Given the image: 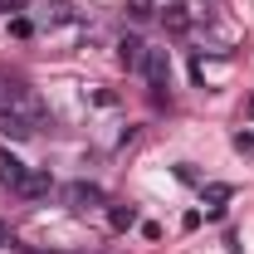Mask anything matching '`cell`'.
I'll use <instances>...</instances> for the list:
<instances>
[{
  "mask_svg": "<svg viewBox=\"0 0 254 254\" xmlns=\"http://www.w3.org/2000/svg\"><path fill=\"white\" fill-rule=\"evenodd\" d=\"M34 30V25H30V20H25V15H15V20H10V34H15V39H25V34H30Z\"/></svg>",
  "mask_w": 254,
  "mask_h": 254,
  "instance_id": "obj_11",
  "label": "cell"
},
{
  "mask_svg": "<svg viewBox=\"0 0 254 254\" xmlns=\"http://www.w3.org/2000/svg\"><path fill=\"white\" fill-rule=\"evenodd\" d=\"M59 200L68 210H93V205H103V190L93 181H68V186H59Z\"/></svg>",
  "mask_w": 254,
  "mask_h": 254,
  "instance_id": "obj_1",
  "label": "cell"
},
{
  "mask_svg": "<svg viewBox=\"0 0 254 254\" xmlns=\"http://www.w3.org/2000/svg\"><path fill=\"white\" fill-rule=\"evenodd\" d=\"M108 225H113V230H132V225H137V205H113V210H108Z\"/></svg>",
  "mask_w": 254,
  "mask_h": 254,
  "instance_id": "obj_8",
  "label": "cell"
},
{
  "mask_svg": "<svg viewBox=\"0 0 254 254\" xmlns=\"http://www.w3.org/2000/svg\"><path fill=\"white\" fill-rule=\"evenodd\" d=\"M25 5L30 0H0V10H10V15H25Z\"/></svg>",
  "mask_w": 254,
  "mask_h": 254,
  "instance_id": "obj_13",
  "label": "cell"
},
{
  "mask_svg": "<svg viewBox=\"0 0 254 254\" xmlns=\"http://www.w3.org/2000/svg\"><path fill=\"white\" fill-rule=\"evenodd\" d=\"M39 123H30L25 113H15V108H0V137H10V142H30Z\"/></svg>",
  "mask_w": 254,
  "mask_h": 254,
  "instance_id": "obj_2",
  "label": "cell"
},
{
  "mask_svg": "<svg viewBox=\"0 0 254 254\" xmlns=\"http://www.w3.org/2000/svg\"><path fill=\"white\" fill-rule=\"evenodd\" d=\"M142 59H147V44H142L137 34H123V39H118V64H123L127 73H137Z\"/></svg>",
  "mask_w": 254,
  "mask_h": 254,
  "instance_id": "obj_6",
  "label": "cell"
},
{
  "mask_svg": "<svg viewBox=\"0 0 254 254\" xmlns=\"http://www.w3.org/2000/svg\"><path fill=\"white\" fill-rule=\"evenodd\" d=\"M142 73L152 78V88H166L171 83V59H166V49H147V59H142Z\"/></svg>",
  "mask_w": 254,
  "mask_h": 254,
  "instance_id": "obj_3",
  "label": "cell"
},
{
  "mask_svg": "<svg viewBox=\"0 0 254 254\" xmlns=\"http://www.w3.org/2000/svg\"><path fill=\"white\" fill-rule=\"evenodd\" d=\"M250 113H254V98H250Z\"/></svg>",
  "mask_w": 254,
  "mask_h": 254,
  "instance_id": "obj_15",
  "label": "cell"
},
{
  "mask_svg": "<svg viewBox=\"0 0 254 254\" xmlns=\"http://www.w3.org/2000/svg\"><path fill=\"white\" fill-rule=\"evenodd\" d=\"M161 25H166V34H190L195 30V10L190 5H166L161 10Z\"/></svg>",
  "mask_w": 254,
  "mask_h": 254,
  "instance_id": "obj_5",
  "label": "cell"
},
{
  "mask_svg": "<svg viewBox=\"0 0 254 254\" xmlns=\"http://www.w3.org/2000/svg\"><path fill=\"white\" fill-rule=\"evenodd\" d=\"M0 245H15V235H10V225L0 220Z\"/></svg>",
  "mask_w": 254,
  "mask_h": 254,
  "instance_id": "obj_14",
  "label": "cell"
},
{
  "mask_svg": "<svg viewBox=\"0 0 254 254\" xmlns=\"http://www.w3.org/2000/svg\"><path fill=\"white\" fill-rule=\"evenodd\" d=\"M78 15H73V5H64V0H54L49 10H44V25H73Z\"/></svg>",
  "mask_w": 254,
  "mask_h": 254,
  "instance_id": "obj_9",
  "label": "cell"
},
{
  "mask_svg": "<svg viewBox=\"0 0 254 254\" xmlns=\"http://www.w3.org/2000/svg\"><path fill=\"white\" fill-rule=\"evenodd\" d=\"M127 15H132V20H152L157 10H152V0H127Z\"/></svg>",
  "mask_w": 254,
  "mask_h": 254,
  "instance_id": "obj_10",
  "label": "cell"
},
{
  "mask_svg": "<svg viewBox=\"0 0 254 254\" xmlns=\"http://www.w3.org/2000/svg\"><path fill=\"white\" fill-rule=\"evenodd\" d=\"M49 190H54L49 171H30V181L20 186V195H25V200H39V195H49Z\"/></svg>",
  "mask_w": 254,
  "mask_h": 254,
  "instance_id": "obj_7",
  "label": "cell"
},
{
  "mask_svg": "<svg viewBox=\"0 0 254 254\" xmlns=\"http://www.w3.org/2000/svg\"><path fill=\"white\" fill-rule=\"evenodd\" d=\"M235 147L240 152H254V132H235Z\"/></svg>",
  "mask_w": 254,
  "mask_h": 254,
  "instance_id": "obj_12",
  "label": "cell"
},
{
  "mask_svg": "<svg viewBox=\"0 0 254 254\" xmlns=\"http://www.w3.org/2000/svg\"><path fill=\"white\" fill-rule=\"evenodd\" d=\"M0 181H5V186L15 190V195H20V186L30 181V166H25V161H20V157H10V147L0 152Z\"/></svg>",
  "mask_w": 254,
  "mask_h": 254,
  "instance_id": "obj_4",
  "label": "cell"
}]
</instances>
